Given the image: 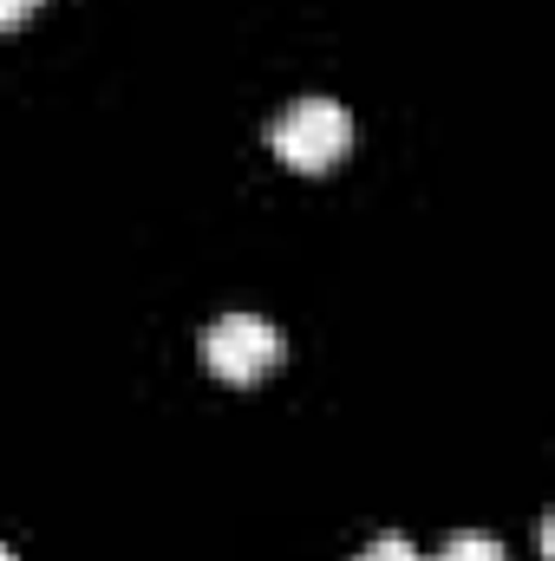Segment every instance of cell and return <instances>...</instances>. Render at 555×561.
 <instances>
[{
	"label": "cell",
	"instance_id": "obj_5",
	"mask_svg": "<svg viewBox=\"0 0 555 561\" xmlns=\"http://www.w3.org/2000/svg\"><path fill=\"white\" fill-rule=\"evenodd\" d=\"M46 0H0V33H13V26H26L33 13H39Z\"/></svg>",
	"mask_w": 555,
	"mask_h": 561
},
{
	"label": "cell",
	"instance_id": "obj_1",
	"mask_svg": "<svg viewBox=\"0 0 555 561\" xmlns=\"http://www.w3.org/2000/svg\"><path fill=\"white\" fill-rule=\"evenodd\" d=\"M269 150H275L287 170L320 176V170H333L353 150V118L333 99H301V105H287L275 125H269Z\"/></svg>",
	"mask_w": 555,
	"mask_h": 561
},
{
	"label": "cell",
	"instance_id": "obj_3",
	"mask_svg": "<svg viewBox=\"0 0 555 561\" xmlns=\"http://www.w3.org/2000/svg\"><path fill=\"white\" fill-rule=\"evenodd\" d=\"M438 561H510V556H503V542H490V536L464 529V536H451V542H444V556H438Z\"/></svg>",
	"mask_w": 555,
	"mask_h": 561
},
{
	"label": "cell",
	"instance_id": "obj_6",
	"mask_svg": "<svg viewBox=\"0 0 555 561\" xmlns=\"http://www.w3.org/2000/svg\"><path fill=\"white\" fill-rule=\"evenodd\" d=\"M0 561H13V556H7V549H0Z\"/></svg>",
	"mask_w": 555,
	"mask_h": 561
},
{
	"label": "cell",
	"instance_id": "obj_4",
	"mask_svg": "<svg viewBox=\"0 0 555 561\" xmlns=\"http://www.w3.org/2000/svg\"><path fill=\"white\" fill-rule=\"evenodd\" d=\"M360 561H424V556H418L406 536H380V542H373V549H366Z\"/></svg>",
	"mask_w": 555,
	"mask_h": 561
},
{
	"label": "cell",
	"instance_id": "obj_2",
	"mask_svg": "<svg viewBox=\"0 0 555 561\" xmlns=\"http://www.w3.org/2000/svg\"><path fill=\"white\" fill-rule=\"evenodd\" d=\"M281 359H287V340L262 313H223L209 333H203V366L223 379V386H256L269 379Z\"/></svg>",
	"mask_w": 555,
	"mask_h": 561
}]
</instances>
